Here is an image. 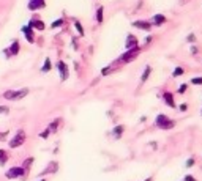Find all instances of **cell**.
<instances>
[{
  "instance_id": "obj_10",
  "label": "cell",
  "mask_w": 202,
  "mask_h": 181,
  "mask_svg": "<svg viewBox=\"0 0 202 181\" xmlns=\"http://www.w3.org/2000/svg\"><path fill=\"white\" fill-rule=\"evenodd\" d=\"M133 27H136V29H139V30L149 32V30L152 29V22H147V21H136V22H133Z\"/></svg>"
},
{
  "instance_id": "obj_27",
  "label": "cell",
  "mask_w": 202,
  "mask_h": 181,
  "mask_svg": "<svg viewBox=\"0 0 202 181\" xmlns=\"http://www.w3.org/2000/svg\"><path fill=\"white\" fill-rule=\"evenodd\" d=\"M33 162V158H29V159H25V162H24V169H25V172H27V169H29V165Z\"/></svg>"
},
{
  "instance_id": "obj_26",
  "label": "cell",
  "mask_w": 202,
  "mask_h": 181,
  "mask_svg": "<svg viewBox=\"0 0 202 181\" xmlns=\"http://www.w3.org/2000/svg\"><path fill=\"white\" fill-rule=\"evenodd\" d=\"M191 83H193V85H202V77H194V79H191Z\"/></svg>"
},
{
  "instance_id": "obj_12",
  "label": "cell",
  "mask_w": 202,
  "mask_h": 181,
  "mask_svg": "<svg viewBox=\"0 0 202 181\" xmlns=\"http://www.w3.org/2000/svg\"><path fill=\"white\" fill-rule=\"evenodd\" d=\"M22 33L25 35V39L29 41V43H33V41H35V36H33V29H32V27H29V25L22 27Z\"/></svg>"
},
{
  "instance_id": "obj_34",
  "label": "cell",
  "mask_w": 202,
  "mask_h": 181,
  "mask_svg": "<svg viewBox=\"0 0 202 181\" xmlns=\"http://www.w3.org/2000/svg\"><path fill=\"white\" fill-rule=\"evenodd\" d=\"M186 39H188V41H191V43H193V41H194L196 38H194V35H190V36H188Z\"/></svg>"
},
{
  "instance_id": "obj_33",
  "label": "cell",
  "mask_w": 202,
  "mask_h": 181,
  "mask_svg": "<svg viewBox=\"0 0 202 181\" xmlns=\"http://www.w3.org/2000/svg\"><path fill=\"white\" fill-rule=\"evenodd\" d=\"M179 109H180V112H185V110L188 109V106H186V104H180V106H179Z\"/></svg>"
},
{
  "instance_id": "obj_36",
  "label": "cell",
  "mask_w": 202,
  "mask_h": 181,
  "mask_svg": "<svg viewBox=\"0 0 202 181\" xmlns=\"http://www.w3.org/2000/svg\"><path fill=\"white\" fill-rule=\"evenodd\" d=\"M41 181H46V179H41Z\"/></svg>"
},
{
  "instance_id": "obj_6",
  "label": "cell",
  "mask_w": 202,
  "mask_h": 181,
  "mask_svg": "<svg viewBox=\"0 0 202 181\" xmlns=\"http://www.w3.org/2000/svg\"><path fill=\"white\" fill-rule=\"evenodd\" d=\"M19 49H21L19 41H13L11 46H10V49H5L3 54L6 55V58H10V57H14V55H18V54H19Z\"/></svg>"
},
{
  "instance_id": "obj_7",
  "label": "cell",
  "mask_w": 202,
  "mask_h": 181,
  "mask_svg": "<svg viewBox=\"0 0 202 181\" xmlns=\"http://www.w3.org/2000/svg\"><path fill=\"white\" fill-rule=\"evenodd\" d=\"M133 47H138V38L131 33H128L126 41H125V49L128 50V49H133Z\"/></svg>"
},
{
  "instance_id": "obj_13",
  "label": "cell",
  "mask_w": 202,
  "mask_h": 181,
  "mask_svg": "<svg viewBox=\"0 0 202 181\" xmlns=\"http://www.w3.org/2000/svg\"><path fill=\"white\" fill-rule=\"evenodd\" d=\"M29 27L36 29V30H44V29H46V25L39 21V19H32V21H29Z\"/></svg>"
},
{
  "instance_id": "obj_25",
  "label": "cell",
  "mask_w": 202,
  "mask_h": 181,
  "mask_svg": "<svg viewBox=\"0 0 202 181\" xmlns=\"http://www.w3.org/2000/svg\"><path fill=\"white\" fill-rule=\"evenodd\" d=\"M8 112H10V109L6 106H0V115H8Z\"/></svg>"
},
{
  "instance_id": "obj_5",
  "label": "cell",
  "mask_w": 202,
  "mask_h": 181,
  "mask_svg": "<svg viewBox=\"0 0 202 181\" xmlns=\"http://www.w3.org/2000/svg\"><path fill=\"white\" fill-rule=\"evenodd\" d=\"M24 142H25V132H24L22 129H19V131L16 132L14 139L10 142V148H18V147H21Z\"/></svg>"
},
{
  "instance_id": "obj_4",
  "label": "cell",
  "mask_w": 202,
  "mask_h": 181,
  "mask_svg": "<svg viewBox=\"0 0 202 181\" xmlns=\"http://www.w3.org/2000/svg\"><path fill=\"white\" fill-rule=\"evenodd\" d=\"M25 175V169L24 167H11L10 170H6L5 176L8 179H16V178H22Z\"/></svg>"
},
{
  "instance_id": "obj_17",
  "label": "cell",
  "mask_w": 202,
  "mask_h": 181,
  "mask_svg": "<svg viewBox=\"0 0 202 181\" xmlns=\"http://www.w3.org/2000/svg\"><path fill=\"white\" fill-rule=\"evenodd\" d=\"M150 73H152V68H150L149 65H147V66L144 68V73H142V77H141V82H142V83H145V82H147V79H149Z\"/></svg>"
},
{
  "instance_id": "obj_21",
  "label": "cell",
  "mask_w": 202,
  "mask_h": 181,
  "mask_svg": "<svg viewBox=\"0 0 202 181\" xmlns=\"http://www.w3.org/2000/svg\"><path fill=\"white\" fill-rule=\"evenodd\" d=\"M74 29L77 30V33H79L80 36H84V27L80 25V22H79V21H74Z\"/></svg>"
},
{
  "instance_id": "obj_8",
  "label": "cell",
  "mask_w": 202,
  "mask_h": 181,
  "mask_svg": "<svg viewBox=\"0 0 202 181\" xmlns=\"http://www.w3.org/2000/svg\"><path fill=\"white\" fill-rule=\"evenodd\" d=\"M57 68H59V73H60V80L68 79V66H66V63L65 62H59Z\"/></svg>"
},
{
  "instance_id": "obj_23",
  "label": "cell",
  "mask_w": 202,
  "mask_h": 181,
  "mask_svg": "<svg viewBox=\"0 0 202 181\" xmlns=\"http://www.w3.org/2000/svg\"><path fill=\"white\" fill-rule=\"evenodd\" d=\"M8 159L6 156V151L5 150H0V165H5V161Z\"/></svg>"
},
{
  "instance_id": "obj_9",
  "label": "cell",
  "mask_w": 202,
  "mask_h": 181,
  "mask_svg": "<svg viewBox=\"0 0 202 181\" xmlns=\"http://www.w3.org/2000/svg\"><path fill=\"white\" fill-rule=\"evenodd\" d=\"M43 6H46V0H29V10L30 11L39 10Z\"/></svg>"
},
{
  "instance_id": "obj_31",
  "label": "cell",
  "mask_w": 202,
  "mask_h": 181,
  "mask_svg": "<svg viewBox=\"0 0 202 181\" xmlns=\"http://www.w3.org/2000/svg\"><path fill=\"white\" fill-rule=\"evenodd\" d=\"M185 165H186V167H193V165H194V159H193V158H190V159H188V161L185 162Z\"/></svg>"
},
{
  "instance_id": "obj_32",
  "label": "cell",
  "mask_w": 202,
  "mask_h": 181,
  "mask_svg": "<svg viewBox=\"0 0 202 181\" xmlns=\"http://www.w3.org/2000/svg\"><path fill=\"white\" fill-rule=\"evenodd\" d=\"M6 135H8V131H6V132H0V142L6 140Z\"/></svg>"
},
{
  "instance_id": "obj_28",
  "label": "cell",
  "mask_w": 202,
  "mask_h": 181,
  "mask_svg": "<svg viewBox=\"0 0 202 181\" xmlns=\"http://www.w3.org/2000/svg\"><path fill=\"white\" fill-rule=\"evenodd\" d=\"M49 134H51V131H49V128H47L46 131H43L41 134H39V137H41V139H47V137H49Z\"/></svg>"
},
{
  "instance_id": "obj_3",
  "label": "cell",
  "mask_w": 202,
  "mask_h": 181,
  "mask_svg": "<svg viewBox=\"0 0 202 181\" xmlns=\"http://www.w3.org/2000/svg\"><path fill=\"white\" fill-rule=\"evenodd\" d=\"M139 52H141V49L139 47H133V49H128L123 55H122V57H120L118 60L120 62H122V63H130V62H133L134 58H136L138 57V55H139Z\"/></svg>"
},
{
  "instance_id": "obj_14",
  "label": "cell",
  "mask_w": 202,
  "mask_h": 181,
  "mask_svg": "<svg viewBox=\"0 0 202 181\" xmlns=\"http://www.w3.org/2000/svg\"><path fill=\"white\" fill-rule=\"evenodd\" d=\"M164 22H166V16H164V14H155V16L152 18V25L159 27V25H163Z\"/></svg>"
},
{
  "instance_id": "obj_22",
  "label": "cell",
  "mask_w": 202,
  "mask_h": 181,
  "mask_svg": "<svg viewBox=\"0 0 202 181\" xmlns=\"http://www.w3.org/2000/svg\"><path fill=\"white\" fill-rule=\"evenodd\" d=\"M183 74H185V71H183L182 66H177L175 69H174V73H172L174 77H180V76H183Z\"/></svg>"
},
{
  "instance_id": "obj_20",
  "label": "cell",
  "mask_w": 202,
  "mask_h": 181,
  "mask_svg": "<svg viewBox=\"0 0 202 181\" xmlns=\"http://www.w3.org/2000/svg\"><path fill=\"white\" fill-rule=\"evenodd\" d=\"M103 10H104L103 6H98V8H97V22H98V24L103 22Z\"/></svg>"
},
{
  "instance_id": "obj_29",
  "label": "cell",
  "mask_w": 202,
  "mask_h": 181,
  "mask_svg": "<svg viewBox=\"0 0 202 181\" xmlns=\"http://www.w3.org/2000/svg\"><path fill=\"white\" fill-rule=\"evenodd\" d=\"M186 88H188V83H182L180 88H179V93H180V95H182V93H185V91H186Z\"/></svg>"
},
{
  "instance_id": "obj_35",
  "label": "cell",
  "mask_w": 202,
  "mask_h": 181,
  "mask_svg": "<svg viewBox=\"0 0 202 181\" xmlns=\"http://www.w3.org/2000/svg\"><path fill=\"white\" fill-rule=\"evenodd\" d=\"M144 181H152V178H145Z\"/></svg>"
},
{
  "instance_id": "obj_30",
  "label": "cell",
  "mask_w": 202,
  "mask_h": 181,
  "mask_svg": "<svg viewBox=\"0 0 202 181\" xmlns=\"http://www.w3.org/2000/svg\"><path fill=\"white\" fill-rule=\"evenodd\" d=\"M183 181H197L193 175H185V178H183Z\"/></svg>"
},
{
  "instance_id": "obj_24",
  "label": "cell",
  "mask_w": 202,
  "mask_h": 181,
  "mask_svg": "<svg viewBox=\"0 0 202 181\" xmlns=\"http://www.w3.org/2000/svg\"><path fill=\"white\" fill-rule=\"evenodd\" d=\"M60 25H63V19H57V21H54V22L51 24V29H57V27H60Z\"/></svg>"
},
{
  "instance_id": "obj_16",
  "label": "cell",
  "mask_w": 202,
  "mask_h": 181,
  "mask_svg": "<svg viewBox=\"0 0 202 181\" xmlns=\"http://www.w3.org/2000/svg\"><path fill=\"white\" fill-rule=\"evenodd\" d=\"M57 169H59L57 162H51V164L47 165V169H46V170H43V173H41V175H46V173H56V172H57Z\"/></svg>"
},
{
  "instance_id": "obj_11",
  "label": "cell",
  "mask_w": 202,
  "mask_h": 181,
  "mask_svg": "<svg viewBox=\"0 0 202 181\" xmlns=\"http://www.w3.org/2000/svg\"><path fill=\"white\" fill-rule=\"evenodd\" d=\"M163 101H164L166 106H169V107H172V109H175V107H177L175 101H174V95L169 93V91H166V93L163 95Z\"/></svg>"
},
{
  "instance_id": "obj_15",
  "label": "cell",
  "mask_w": 202,
  "mask_h": 181,
  "mask_svg": "<svg viewBox=\"0 0 202 181\" xmlns=\"http://www.w3.org/2000/svg\"><path fill=\"white\" fill-rule=\"evenodd\" d=\"M123 131H125L123 124H117V126H114V129H112V135H114L115 139H120V137L123 135Z\"/></svg>"
},
{
  "instance_id": "obj_18",
  "label": "cell",
  "mask_w": 202,
  "mask_h": 181,
  "mask_svg": "<svg viewBox=\"0 0 202 181\" xmlns=\"http://www.w3.org/2000/svg\"><path fill=\"white\" fill-rule=\"evenodd\" d=\"M60 121H62L60 118L54 120V121H52V124L49 126V131H51V132H56V131H57V128H59V124H60Z\"/></svg>"
},
{
  "instance_id": "obj_1",
  "label": "cell",
  "mask_w": 202,
  "mask_h": 181,
  "mask_svg": "<svg viewBox=\"0 0 202 181\" xmlns=\"http://www.w3.org/2000/svg\"><path fill=\"white\" fill-rule=\"evenodd\" d=\"M155 124H156L159 129H164V131L175 128V121L171 120V118H169L167 115H164V114H159V115L155 118Z\"/></svg>"
},
{
  "instance_id": "obj_2",
  "label": "cell",
  "mask_w": 202,
  "mask_h": 181,
  "mask_svg": "<svg viewBox=\"0 0 202 181\" xmlns=\"http://www.w3.org/2000/svg\"><path fill=\"white\" fill-rule=\"evenodd\" d=\"M29 95V88H22V90H8L3 93V98L5 99H10V101H18V99H22Z\"/></svg>"
},
{
  "instance_id": "obj_19",
  "label": "cell",
  "mask_w": 202,
  "mask_h": 181,
  "mask_svg": "<svg viewBox=\"0 0 202 181\" xmlns=\"http://www.w3.org/2000/svg\"><path fill=\"white\" fill-rule=\"evenodd\" d=\"M51 66H52V65H51V60L46 58V60H44V65H43V68H41V73H49V71H51Z\"/></svg>"
}]
</instances>
